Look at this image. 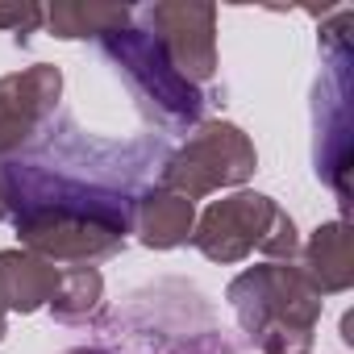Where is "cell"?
Here are the masks:
<instances>
[{
	"label": "cell",
	"instance_id": "1",
	"mask_svg": "<svg viewBox=\"0 0 354 354\" xmlns=\"http://www.w3.org/2000/svg\"><path fill=\"white\" fill-rule=\"evenodd\" d=\"M104 354H238L209 300L180 279L133 292L96 321Z\"/></svg>",
	"mask_w": 354,
	"mask_h": 354
},
{
	"label": "cell",
	"instance_id": "2",
	"mask_svg": "<svg viewBox=\"0 0 354 354\" xmlns=\"http://www.w3.org/2000/svg\"><path fill=\"white\" fill-rule=\"evenodd\" d=\"M225 300L263 354H308L321 321V292L296 263H263L234 275Z\"/></svg>",
	"mask_w": 354,
	"mask_h": 354
},
{
	"label": "cell",
	"instance_id": "3",
	"mask_svg": "<svg viewBox=\"0 0 354 354\" xmlns=\"http://www.w3.org/2000/svg\"><path fill=\"white\" fill-rule=\"evenodd\" d=\"M104 59L117 67V75L129 84L138 109L167 133H188L201 125V113L209 104V92L188 84L180 71L171 67V59L162 55V46L154 42V34L133 17L129 26L113 30L109 38H100Z\"/></svg>",
	"mask_w": 354,
	"mask_h": 354
},
{
	"label": "cell",
	"instance_id": "4",
	"mask_svg": "<svg viewBox=\"0 0 354 354\" xmlns=\"http://www.w3.org/2000/svg\"><path fill=\"white\" fill-rule=\"evenodd\" d=\"M209 263H242L254 250L267 254V263H292L300 254L296 221L263 192H234L225 201H213L188 238Z\"/></svg>",
	"mask_w": 354,
	"mask_h": 354
},
{
	"label": "cell",
	"instance_id": "5",
	"mask_svg": "<svg viewBox=\"0 0 354 354\" xmlns=\"http://www.w3.org/2000/svg\"><path fill=\"white\" fill-rule=\"evenodd\" d=\"M254 167H259V150L234 121H201L180 150L162 158L158 188L201 201L221 188L246 184Z\"/></svg>",
	"mask_w": 354,
	"mask_h": 354
},
{
	"label": "cell",
	"instance_id": "6",
	"mask_svg": "<svg viewBox=\"0 0 354 354\" xmlns=\"http://www.w3.org/2000/svg\"><path fill=\"white\" fill-rule=\"evenodd\" d=\"M350 9H337L333 26L321 30L325 75L317 84V175L346 201V162H350Z\"/></svg>",
	"mask_w": 354,
	"mask_h": 354
},
{
	"label": "cell",
	"instance_id": "7",
	"mask_svg": "<svg viewBox=\"0 0 354 354\" xmlns=\"http://www.w3.org/2000/svg\"><path fill=\"white\" fill-rule=\"evenodd\" d=\"M133 17L154 34L171 67L188 84L205 88L217 75V9L213 5H184V0H162V5L133 9Z\"/></svg>",
	"mask_w": 354,
	"mask_h": 354
},
{
	"label": "cell",
	"instance_id": "8",
	"mask_svg": "<svg viewBox=\"0 0 354 354\" xmlns=\"http://www.w3.org/2000/svg\"><path fill=\"white\" fill-rule=\"evenodd\" d=\"M63 96V71L50 63H34L0 80V158L30 150L42 129L55 121Z\"/></svg>",
	"mask_w": 354,
	"mask_h": 354
},
{
	"label": "cell",
	"instance_id": "9",
	"mask_svg": "<svg viewBox=\"0 0 354 354\" xmlns=\"http://www.w3.org/2000/svg\"><path fill=\"white\" fill-rule=\"evenodd\" d=\"M59 275H63L59 263H50L26 246L0 250V313H21V317L38 313L42 304H50Z\"/></svg>",
	"mask_w": 354,
	"mask_h": 354
},
{
	"label": "cell",
	"instance_id": "10",
	"mask_svg": "<svg viewBox=\"0 0 354 354\" xmlns=\"http://www.w3.org/2000/svg\"><path fill=\"white\" fill-rule=\"evenodd\" d=\"M192 225H196V205L180 192L154 184L138 196L129 234H138V242L150 250H175L192 238Z\"/></svg>",
	"mask_w": 354,
	"mask_h": 354
},
{
	"label": "cell",
	"instance_id": "11",
	"mask_svg": "<svg viewBox=\"0 0 354 354\" xmlns=\"http://www.w3.org/2000/svg\"><path fill=\"white\" fill-rule=\"evenodd\" d=\"M308 283L321 296H337L354 283V238L346 221H325L313 230V238L304 242V267Z\"/></svg>",
	"mask_w": 354,
	"mask_h": 354
},
{
	"label": "cell",
	"instance_id": "12",
	"mask_svg": "<svg viewBox=\"0 0 354 354\" xmlns=\"http://www.w3.org/2000/svg\"><path fill=\"white\" fill-rule=\"evenodd\" d=\"M133 9L125 5H104V0H59L46 9V30L63 42H80V38H109L113 30L129 26Z\"/></svg>",
	"mask_w": 354,
	"mask_h": 354
},
{
	"label": "cell",
	"instance_id": "13",
	"mask_svg": "<svg viewBox=\"0 0 354 354\" xmlns=\"http://www.w3.org/2000/svg\"><path fill=\"white\" fill-rule=\"evenodd\" d=\"M50 313L59 325H96L104 313V275L96 267H63Z\"/></svg>",
	"mask_w": 354,
	"mask_h": 354
},
{
	"label": "cell",
	"instance_id": "14",
	"mask_svg": "<svg viewBox=\"0 0 354 354\" xmlns=\"http://www.w3.org/2000/svg\"><path fill=\"white\" fill-rule=\"evenodd\" d=\"M42 26H46V9L42 5H30V0H21V5H0V30H9L17 42H26Z\"/></svg>",
	"mask_w": 354,
	"mask_h": 354
},
{
	"label": "cell",
	"instance_id": "15",
	"mask_svg": "<svg viewBox=\"0 0 354 354\" xmlns=\"http://www.w3.org/2000/svg\"><path fill=\"white\" fill-rule=\"evenodd\" d=\"M71 354H104L100 346H84V350H71Z\"/></svg>",
	"mask_w": 354,
	"mask_h": 354
},
{
	"label": "cell",
	"instance_id": "16",
	"mask_svg": "<svg viewBox=\"0 0 354 354\" xmlns=\"http://www.w3.org/2000/svg\"><path fill=\"white\" fill-rule=\"evenodd\" d=\"M0 342H5V313H0Z\"/></svg>",
	"mask_w": 354,
	"mask_h": 354
},
{
	"label": "cell",
	"instance_id": "17",
	"mask_svg": "<svg viewBox=\"0 0 354 354\" xmlns=\"http://www.w3.org/2000/svg\"><path fill=\"white\" fill-rule=\"evenodd\" d=\"M0 221H5V205H0Z\"/></svg>",
	"mask_w": 354,
	"mask_h": 354
}]
</instances>
